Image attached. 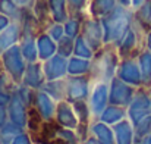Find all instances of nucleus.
Wrapping results in <instances>:
<instances>
[{
	"instance_id": "f257e3e1",
	"label": "nucleus",
	"mask_w": 151,
	"mask_h": 144,
	"mask_svg": "<svg viewBox=\"0 0 151 144\" xmlns=\"http://www.w3.org/2000/svg\"><path fill=\"white\" fill-rule=\"evenodd\" d=\"M116 69V54L113 50L103 48L96 54L94 62L91 65V74L97 81H107L109 78L113 77Z\"/></svg>"
},
{
	"instance_id": "f03ea898",
	"label": "nucleus",
	"mask_w": 151,
	"mask_h": 144,
	"mask_svg": "<svg viewBox=\"0 0 151 144\" xmlns=\"http://www.w3.org/2000/svg\"><path fill=\"white\" fill-rule=\"evenodd\" d=\"M129 10L131 9H126V7L117 4L113 12H110L107 16H104L101 19V25L106 28V31H110L109 34H106V41H109V38H111V34H116V33L119 34L120 31L126 30L128 18L131 15Z\"/></svg>"
},
{
	"instance_id": "7ed1b4c3",
	"label": "nucleus",
	"mask_w": 151,
	"mask_h": 144,
	"mask_svg": "<svg viewBox=\"0 0 151 144\" xmlns=\"http://www.w3.org/2000/svg\"><path fill=\"white\" fill-rule=\"evenodd\" d=\"M117 6V0H90L88 15L93 18H104L113 12Z\"/></svg>"
},
{
	"instance_id": "20e7f679",
	"label": "nucleus",
	"mask_w": 151,
	"mask_h": 144,
	"mask_svg": "<svg viewBox=\"0 0 151 144\" xmlns=\"http://www.w3.org/2000/svg\"><path fill=\"white\" fill-rule=\"evenodd\" d=\"M49 10H50V18L53 19V22L63 24L70 18L66 0H49Z\"/></svg>"
},
{
	"instance_id": "39448f33",
	"label": "nucleus",
	"mask_w": 151,
	"mask_h": 144,
	"mask_svg": "<svg viewBox=\"0 0 151 144\" xmlns=\"http://www.w3.org/2000/svg\"><path fill=\"white\" fill-rule=\"evenodd\" d=\"M0 13L7 16L12 22H19L24 16V9L13 0H0Z\"/></svg>"
},
{
	"instance_id": "423d86ee",
	"label": "nucleus",
	"mask_w": 151,
	"mask_h": 144,
	"mask_svg": "<svg viewBox=\"0 0 151 144\" xmlns=\"http://www.w3.org/2000/svg\"><path fill=\"white\" fill-rule=\"evenodd\" d=\"M32 13L40 24H46L50 21V10H49V0H35L32 6Z\"/></svg>"
},
{
	"instance_id": "0eeeda50",
	"label": "nucleus",
	"mask_w": 151,
	"mask_h": 144,
	"mask_svg": "<svg viewBox=\"0 0 151 144\" xmlns=\"http://www.w3.org/2000/svg\"><path fill=\"white\" fill-rule=\"evenodd\" d=\"M70 16H84L88 13L90 0H66Z\"/></svg>"
},
{
	"instance_id": "6e6552de",
	"label": "nucleus",
	"mask_w": 151,
	"mask_h": 144,
	"mask_svg": "<svg viewBox=\"0 0 151 144\" xmlns=\"http://www.w3.org/2000/svg\"><path fill=\"white\" fill-rule=\"evenodd\" d=\"M13 1L22 9H32V6L35 3V0H13Z\"/></svg>"
},
{
	"instance_id": "1a4fd4ad",
	"label": "nucleus",
	"mask_w": 151,
	"mask_h": 144,
	"mask_svg": "<svg viewBox=\"0 0 151 144\" xmlns=\"http://www.w3.org/2000/svg\"><path fill=\"white\" fill-rule=\"evenodd\" d=\"M10 24H12V21H10L7 16H4V15L0 13V34H1V33H3Z\"/></svg>"
},
{
	"instance_id": "9d476101",
	"label": "nucleus",
	"mask_w": 151,
	"mask_h": 144,
	"mask_svg": "<svg viewBox=\"0 0 151 144\" xmlns=\"http://www.w3.org/2000/svg\"><path fill=\"white\" fill-rule=\"evenodd\" d=\"M131 1L132 0H117V4H120V6H123L126 9H131Z\"/></svg>"
}]
</instances>
